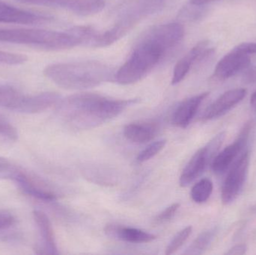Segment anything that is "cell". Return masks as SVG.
I'll use <instances>...</instances> for the list:
<instances>
[{"label":"cell","instance_id":"cb8c5ba5","mask_svg":"<svg viewBox=\"0 0 256 255\" xmlns=\"http://www.w3.org/2000/svg\"><path fill=\"white\" fill-rule=\"evenodd\" d=\"M166 145V140L165 139H161L150 144L138 154L136 158L137 162L142 163L148 161L149 160L158 155L165 148Z\"/></svg>","mask_w":256,"mask_h":255},{"label":"cell","instance_id":"4316f807","mask_svg":"<svg viewBox=\"0 0 256 255\" xmlns=\"http://www.w3.org/2000/svg\"><path fill=\"white\" fill-rule=\"evenodd\" d=\"M16 220L13 216L6 213H0V231L6 230L14 225Z\"/></svg>","mask_w":256,"mask_h":255},{"label":"cell","instance_id":"5bb4252c","mask_svg":"<svg viewBox=\"0 0 256 255\" xmlns=\"http://www.w3.org/2000/svg\"><path fill=\"white\" fill-rule=\"evenodd\" d=\"M246 93L245 88H234L226 91L206 109L202 118L203 121H210L224 116L243 100Z\"/></svg>","mask_w":256,"mask_h":255},{"label":"cell","instance_id":"ffe728a7","mask_svg":"<svg viewBox=\"0 0 256 255\" xmlns=\"http://www.w3.org/2000/svg\"><path fill=\"white\" fill-rule=\"evenodd\" d=\"M24 95L10 85H0V107L16 112Z\"/></svg>","mask_w":256,"mask_h":255},{"label":"cell","instance_id":"30bf717a","mask_svg":"<svg viewBox=\"0 0 256 255\" xmlns=\"http://www.w3.org/2000/svg\"><path fill=\"white\" fill-rule=\"evenodd\" d=\"M214 49L208 40H203L194 46L188 53L178 61L173 69L172 84L178 85L188 76L194 65L212 55Z\"/></svg>","mask_w":256,"mask_h":255},{"label":"cell","instance_id":"7402d4cb","mask_svg":"<svg viewBox=\"0 0 256 255\" xmlns=\"http://www.w3.org/2000/svg\"><path fill=\"white\" fill-rule=\"evenodd\" d=\"M214 185L208 178H203L195 184L191 190L190 196L195 203L207 202L213 192Z\"/></svg>","mask_w":256,"mask_h":255},{"label":"cell","instance_id":"1f68e13d","mask_svg":"<svg viewBox=\"0 0 256 255\" xmlns=\"http://www.w3.org/2000/svg\"><path fill=\"white\" fill-rule=\"evenodd\" d=\"M4 159H2L1 157H0V163H2V162L4 161Z\"/></svg>","mask_w":256,"mask_h":255},{"label":"cell","instance_id":"3957f363","mask_svg":"<svg viewBox=\"0 0 256 255\" xmlns=\"http://www.w3.org/2000/svg\"><path fill=\"white\" fill-rule=\"evenodd\" d=\"M44 75L60 88L78 91L98 86L114 76L109 66L98 61L56 63L48 66Z\"/></svg>","mask_w":256,"mask_h":255},{"label":"cell","instance_id":"ac0fdd59","mask_svg":"<svg viewBox=\"0 0 256 255\" xmlns=\"http://www.w3.org/2000/svg\"><path fill=\"white\" fill-rule=\"evenodd\" d=\"M61 96L56 92H43L34 95H24L16 112L26 114H36L44 112L56 105Z\"/></svg>","mask_w":256,"mask_h":255},{"label":"cell","instance_id":"d6986e66","mask_svg":"<svg viewBox=\"0 0 256 255\" xmlns=\"http://www.w3.org/2000/svg\"><path fill=\"white\" fill-rule=\"evenodd\" d=\"M158 131V125L154 123H132L124 127V135L131 142L142 144L152 140Z\"/></svg>","mask_w":256,"mask_h":255},{"label":"cell","instance_id":"8fae6325","mask_svg":"<svg viewBox=\"0 0 256 255\" xmlns=\"http://www.w3.org/2000/svg\"><path fill=\"white\" fill-rule=\"evenodd\" d=\"M250 63V55L238 45L220 60L215 67L214 76L220 80L230 79L248 69Z\"/></svg>","mask_w":256,"mask_h":255},{"label":"cell","instance_id":"f1b7e54d","mask_svg":"<svg viewBox=\"0 0 256 255\" xmlns=\"http://www.w3.org/2000/svg\"><path fill=\"white\" fill-rule=\"evenodd\" d=\"M246 246L244 244H238L234 246L232 248L230 249L228 252H227L226 255H243L246 253Z\"/></svg>","mask_w":256,"mask_h":255},{"label":"cell","instance_id":"44dd1931","mask_svg":"<svg viewBox=\"0 0 256 255\" xmlns=\"http://www.w3.org/2000/svg\"><path fill=\"white\" fill-rule=\"evenodd\" d=\"M216 229H209L197 237L185 252L186 255H202L210 247L216 236Z\"/></svg>","mask_w":256,"mask_h":255},{"label":"cell","instance_id":"484cf974","mask_svg":"<svg viewBox=\"0 0 256 255\" xmlns=\"http://www.w3.org/2000/svg\"><path fill=\"white\" fill-rule=\"evenodd\" d=\"M179 208H180L179 203H174L170 205L166 209L164 210L155 217L154 220V224L158 226V225H162L164 223H168L174 217L176 213L178 211Z\"/></svg>","mask_w":256,"mask_h":255},{"label":"cell","instance_id":"f546056e","mask_svg":"<svg viewBox=\"0 0 256 255\" xmlns=\"http://www.w3.org/2000/svg\"><path fill=\"white\" fill-rule=\"evenodd\" d=\"M218 0H190V4L195 6H202Z\"/></svg>","mask_w":256,"mask_h":255},{"label":"cell","instance_id":"e0dca14e","mask_svg":"<svg viewBox=\"0 0 256 255\" xmlns=\"http://www.w3.org/2000/svg\"><path fill=\"white\" fill-rule=\"evenodd\" d=\"M208 94V92L202 93L182 102L173 113L172 124L180 128L184 129L188 127L196 115L202 103Z\"/></svg>","mask_w":256,"mask_h":255},{"label":"cell","instance_id":"7c38bea8","mask_svg":"<svg viewBox=\"0 0 256 255\" xmlns=\"http://www.w3.org/2000/svg\"><path fill=\"white\" fill-rule=\"evenodd\" d=\"M250 130V123H246L237 139L224 148L219 154H216L212 160V169L215 174H224L238 158L239 154L245 150Z\"/></svg>","mask_w":256,"mask_h":255},{"label":"cell","instance_id":"603a6c76","mask_svg":"<svg viewBox=\"0 0 256 255\" xmlns=\"http://www.w3.org/2000/svg\"><path fill=\"white\" fill-rule=\"evenodd\" d=\"M192 228L191 226H188L183 230L180 231L166 247L165 254L170 255L176 253L186 243L192 234Z\"/></svg>","mask_w":256,"mask_h":255},{"label":"cell","instance_id":"8992f818","mask_svg":"<svg viewBox=\"0 0 256 255\" xmlns=\"http://www.w3.org/2000/svg\"><path fill=\"white\" fill-rule=\"evenodd\" d=\"M167 0H124L117 9L116 20L132 28L142 19L164 10Z\"/></svg>","mask_w":256,"mask_h":255},{"label":"cell","instance_id":"d4e9b609","mask_svg":"<svg viewBox=\"0 0 256 255\" xmlns=\"http://www.w3.org/2000/svg\"><path fill=\"white\" fill-rule=\"evenodd\" d=\"M0 135L8 138L10 140L18 139V133L16 129L12 125V123L2 115L0 114Z\"/></svg>","mask_w":256,"mask_h":255},{"label":"cell","instance_id":"9a60e30c","mask_svg":"<svg viewBox=\"0 0 256 255\" xmlns=\"http://www.w3.org/2000/svg\"><path fill=\"white\" fill-rule=\"evenodd\" d=\"M104 233L112 239L131 244H147L152 242L156 237L140 229L126 227L118 224H108L105 226Z\"/></svg>","mask_w":256,"mask_h":255},{"label":"cell","instance_id":"4dcf8cb0","mask_svg":"<svg viewBox=\"0 0 256 255\" xmlns=\"http://www.w3.org/2000/svg\"><path fill=\"white\" fill-rule=\"evenodd\" d=\"M250 104L252 105V107L256 109V91L252 94V97H251Z\"/></svg>","mask_w":256,"mask_h":255},{"label":"cell","instance_id":"2e32d148","mask_svg":"<svg viewBox=\"0 0 256 255\" xmlns=\"http://www.w3.org/2000/svg\"><path fill=\"white\" fill-rule=\"evenodd\" d=\"M32 215L42 240V246L36 249L37 254L58 255L54 229L48 216L38 210L33 211Z\"/></svg>","mask_w":256,"mask_h":255},{"label":"cell","instance_id":"7a4b0ae2","mask_svg":"<svg viewBox=\"0 0 256 255\" xmlns=\"http://www.w3.org/2000/svg\"><path fill=\"white\" fill-rule=\"evenodd\" d=\"M138 102V99L116 100L94 93H80L61 99L56 112L72 128L90 130L114 119Z\"/></svg>","mask_w":256,"mask_h":255},{"label":"cell","instance_id":"4fadbf2b","mask_svg":"<svg viewBox=\"0 0 256 255\" xmlns=\"http://www.w3.org/2000/svg\"><path fill=\"white\" fill-rule=\"evenodd\" d=\"M54 19V18L50 15L24 10L0 1V22L20 25H42L49 23Z\"/></svg>","mask_w":256,"mask_h":255},{"label":"cell","instance_id":"6da1fadb","mask_svg":"<svg viewBox=\"0 0 256 255\" xmlns=\"http://www.w3.org/2000/svg\"><path fill=\"white\" fill-rule=\"evenodd\" d=\"M184 36V28L178 22L162 24L148 30L116 73V82L127 85L144 79L180 43Z\"/></svg>","mask_w":256,"mask_h":255},{"label":"cell","instance_id":"83f0119b","mask_svg":"<svg viewBox=\"0 0 256 255\" xmlns=\"http://www.w3.org/2000/svg\"><path fill=\"white\" fill-rule=\"evenodd\" d=\"M242 82L244 84L256 83V66L245 72L242 78Z\"/></svg>","mask_w":256,"mask_h":255},{"label":"cell","instance_id":"9c48e42d","mask_svg":"<svg viewBox=\"0 0 256 255\" xmlns=\"http://www.w3.org/2000/svg\"><path fill=\"white\" fill-rule=\"evenodd\" d=\"M32 5L64 9L79 16H91L104 9V0H18Z\"/></svg>","mask_w":256,"mask_h":255},{"label":"cell","instance_id":"52a82bcc","mask_svg":"<svg viewBox=\"0 0 256 255\" xmlns=\"http://www.w3.org/2000/svg\"><path fill=\"white\" fill-rule=\"evenodd\" d=\"M249 165L250 151L244 150L232 165L222 185L221 199L224 205L234 202L242 193L248 177Z\"/></svg>","mask_w":256,"mask_h":255},{"label":"cell","instance_id":"5b68a950","mask_svg":"<svg viewBox=\"0 0 256 255\" xmlns=\"http://www.w3.org/2000/svg\"><path fill=\"white\" fill-rule=\"evenodd\" d=\"M225 137L226 133L224 132L220 133L206 146L200 148L194 154L180 175L179 180L180 187H188L198 177L201 176L202 174L207 168L208 165L213 160L218 154Z\"/></svg>","mask_w":256,"mask_h":255},{"label":"cell","instance_id":"277c9868","mask_svg":"<svg viewBox=\"0 0 256 255\" xmlns=\"http://www.w3.org/2000/svg\"><path fill=\"white\" fill-rule=\"evenodd\" d=\"M0 42L50 51L66 50L82 45L80 38L70 29L58 31L40 28H0Z\"/></svg>","mask_w":256,"mask_h":255},{"label":"cell","instance_id":"ba28073f","mask_svg":"<svg viewBox=\"0 0 256 255\" xmlns=\"http://www.w3.org/2000/svg\"><path fill=\"white\" fill-rule=\"evenodd\" d=\"M8 180L14 181L24 193L34 199L44 202L58 199V194L50 185L18 166H12Z\"/></svg>","mask_w":256,"mask_h":255}]
</instances>
